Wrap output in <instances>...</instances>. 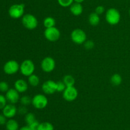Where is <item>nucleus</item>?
<instances>
[{"mask_svg":"<svg viewBox=\"0 0 130 130\" xmlns=\"http://www.w3.org/2000/svg\"><path fill=\"white\" fill-rule=\"evenodd\" d=\"M105 20L110 25H116L120 22V12L115 8H110L108 9L105 13Z\"/></svg>","mask_w":130,"mask_h":130,"instance_id":"nucleus-1","label":"nucleus"},{"mask_svg":"<svg viewBox=\"0 0 130 130\" xmlns=\"http://www.w3.org/2000/svg\"><path fill=\"white\" fill-rule=\"evenodd\" d=\"M22 25L29 30H33L38 27V20L34 15L27 14L24 15L22 18Z\"/></svg>","mask_w":130,"mask_h":130,"instance_id":"nucleus-2","label":"nucleus"},{"mask_svg":"<svg viewBox=\"0 0 130 130\" xmlns=\"http://www.w3.org/2000/svg\"><path fill=\"white\" fill-rule=\"evenodd\" d=\"M25 5L24 4H14L8 10V14L12 19H17L22 17L24 15Z\"/></svg>","mask_w":130,"mask_h":130,"instance_id":"nucleus-3","label":"nucleus"},{"mask_svg":"<svg viewBox=\"0 0 130 130\" xmlns=\"http://www.w3.org/2000/svg\"><path fill=\"white\" fill-rule=\"evenodd\" d=\"M35 70V65L32 61L30 59H25L20 64V71L24 76H29L34 74Z\"/></svg>","mask_w":130,"mask_h":130,"instance_id":"nucleus-4","label":"nucleus"},{"mask_svg":"<svg viewBox=\"0 0 130 130\" xmlns=\"http://www.w3.org/2000/svg\"><path fill=\"white\" fill-rule=\"evenodd\" d=\"M71 38L74 43L77 45H81L84 44L86 42L87 36L83 29L77 28L72 31L71 34Z\"/></svg>","mask_w":130,"mask_h":130,"instance_id":"nucleus-5","label":"nucleus"},{"mask_svg":"<svg viewBox=\"0 0 130 130\" xmlns=\"http://www.w3.org/2000/svg\"><path fill=\"white\" fill-rule=\"evenodd\" d=\"M48 103V98L44 94H36L32 98V105L34 108H37V109H43V108H46Z\"/></svg>","mask_w":130,"mask_h":130,"instance_id":"nucleus-6","label":"nucleus"},{"mask_svg":"<svg viewBox=\"0 0 130 130\" xmlns=\"http://www.w3.org/2000/svg\"><path fill=\"white\" fill-rule=\"evenodd\" d=\"M44 37L47 40L54 42L58 40L60 37V32L57 28L52 27L50 28H46L44 31Z\"/></svg>","mask_w":130,"mask_h":130,"instance_id":"nucleus-7","label":"nucleus"},{"mask_svg":"<svg viewBox=\"0 0 130 130\" xmlns=\"http://www.w3.org/2000/svg\"><path fill=\"white\" fill-rule=\"evenodd\" d=\"M3 70L7 75H13L20 70V65L15 60H9L4 64Z\"/></svg>","mask_w":130,"mask_h":130,"instance_id":"nucleus-8","label":"nucleus"},{"mask_svg":"<svg viewBox=\"0 0 130 130\" xmlns=\"http://www.w3.org/2000/svg\"><path fill=\"white\" fill-rule=\"evenodd\" d=\"M56 63L54 59L51 57H46L42 60L41 67L44 72L50 73L55 68Z\"/></svg>","mask_w":130,"mask_h":130,"instance_id":"nucleus-9","label":"nucleus"},{"mask_svg":"<svg viewBox=\"0 0 130 130\" xmlns=\"http://www.w3.org/2000/svg\"><path fill=\"white\" fill-rule=\"evenodd\" d=\"M78 96V91L74 86L67 87L63 92V98L69 102L76 100Z\"/></svg>","mask_w":130,"mask_h":130,"instance_id":"nucleus-10","label":"nucleus"},{"mask_svg":"<svg viewBox=\"0 0 130 130\" xmlns=\"http://www.w3.org/2000/svg\"><path fill=\"white\" fill-rule=\"evenodd\" d=\"M42 90L46 94H53L57 92V82L53 80H48L42 85Z\"/></svg>","mask_w":130,"mask_h":130,"instance_id":"nucleus-11","label":"nucleus"},{"mask_svg":"<svg viewBox=\"0 0 130 130\" xmlns=\"http://www.w3.org/2000/svg\"><path fill=\"white\" fill-rule=\"evenodd\" d=\"M5 96H6L8 101L10 102L11 104H15L20 99L19 93L15 88L14 89H13V88L9 89L8 90L6 93Z\"/></svg>","mask_w":130,"mask_h":130,"instance_id":"nucleus-12","label":"nucleus"},{"mask_svg":"<svg viewBox=\"0 0 130 130\" xmlns=\"http://www.w3.org/2000/svg\"><path fill=\"white\" fill-rule=\"evenodd\" d=\"M18 112L17 108L14 104H7L3 109V114L7 119H13Z\"/></svg>","mask_w":130,"mask_h":130,"instance_id":"nucleus-13","label":"nucleus"},{"mask_svg":"<svg viewBox=\"0 0 130 130\" xmlns=\"http://www.w3.org/2000/svg\"><path fill=\"white\" fill-rule=\"evenodd\" d=\"M15 89L19 93H23L27 91L28 89V84L24 79H18L14 84Z\"/></svg>","mask_w":130,"mask_h":130,"instance_id":"nucleus-14","label":"nucleus"},{"mask_svg":"<svg viewBox=\"0 0 130 130\" xmlns=\"http://www.w3.org/2000/svg\"><path fill=\"white\" fill-rule=\"evenodd\" d=\"M70 11L72 13V15L75 16H79L82 14L83 11V7L81 3L74 2L70 6Z\"/></svg>","mask_w":130,"mask_h":130,"instance_id":"nucleus-15","label":"nucleus"},{"mask_svg":"<svg viewBox=\"0 0 130 130\" xmlns=\"http://www.w3.org/2000/svg\"><path fill=\"white\" fill-rule=\"evenodd\" d=\"M89 24L93 26H96L99 24L100 22V15H98L96 13L93 12L90 14L88 17Z\"/></svg>","mask_w":130,"mask_h":130,"instance_id":"nucleus-16","label":"nucleus"},{"mask_svg":"<svg viewBox=\"0 0 130 130\" xmlns=\"http://www.w3.org/2000/svg\"><path fill=\"white\" fill-rule=\"evenodd\" d=\"M6 130H19V125L17 121L13 119H9L6 122Z\"/></svg>","mask_w":130,"mask_h":130,"instance_id":"nucleus-17","label":"nucleus"},{"mask_svg":"<svg viewBox=\"0 0 130 130\" xmlns=\"http://www.w3.org/2000/svg\"><path fill=\"white\" fill-rule=\"evenodd\" d=\"M28 82L31 86L37 87L40 83V79L38 75L36 74H32L28 76Z\"/></svg>","mask_w":130,"mask_h":130,"instance_id":"nucleus-18","label":"nucleus"},{"mask_svg":"<svg viewBox=\"0 0 130 130\" xmlns=\"http://www.w3.org/2000/svg\"><path fill=\"white\" fill-rule=\"evenodd\" d=\"M56 24L55 19L52 17H47L44 18L43 20V25L46 28H52V27H55Z\"/></svg>","mask_w":130,"mask_h":130,"instance_id":"nucleus-19","label":"nucleus"},{"mask_svg":"<svg viewBox=\"0 0 130 130\" xmlns=\"http://www.w3.org/2000/svg\"><path fill=\"white\" fill-rule=\"evenodd\" d=\"M63 82L66 84V87H71L74 86L76 82L75 79L73 76L71 75H65L63 79Z\"/></svg>","mask_w":130,"mask_h":130,"instance_id":"nucleus-20","label":"nucleus"},{"mask_svg":"<svg viewBox=\"0 0 130 130\" xmlns=\"http://www.w3.org/2000/svg\"><path fill=\"white\" fill-rule=\"evenodd\" d=\"M122 81H123V79L121 76L118 73H114V75H112L110 78V82L115 86H118L120 85L122 83Z\"/></svg>","mask_w":130,"mask_h":130,"instance_id":"nucleus-21","label":"nucleus"},{"mask_svg":"<svg viewBox=\"0 0 130 130\" xmlns=\"http://www.w3.org/2000/svg\"><path fill=\"white\" fill-rule=\"evenodd\" d=\"M38 130H54V127L50 122H43L40 123Z\"/></svg>","mask_w":130,"mask_h":130,"instance_id":"nucleus-22","label":"nucleus"},{"mask_svg":"<svg viewBox=\"0 0 130 130\" xmlns=\"http://www.w3.org/2000/svg\"><path fill=\"white\" fill-rule=\"evenodd\" d=\"M36 121V119L35 115L32 113H27L25 114V121L27 125L30 124L32 122H34V121Z\"/></svg>","mask_w":130,"mask_h":130,"instance_id":"nucleus-23","label":"nucleus"},{"mask_svg":"<svg viewBox=\"0 0 130 130\" xmlns=\"http://www.w3.org/2000/svg\"><path fill=\"white\" fill-rule=\"evenodd\" d=\"M20 101L21 104L24 106H28L32 103V99L28 96H23L20 99Z\"/></svg>","mask_w":130,"mask_h":130,"instance_id":"nucleus-24","label":"nucleus"},{"mask_svg":"<svg viewBox=\"0 0 130 130\" xmlns=\"http://www.w3.org/2000/svg\"><path fill=\"white\" fill-rule=\"evenodd\" d=\"M58 3L62 7H69L71 6L74 3V0H57Z\"/></svg>","mask_w":130,"mask_h":130,"instance_id":"nucleus-25","label":"nucleus"},{"mask_svg":"<svg viewBox=\"0 0 130 130\" xmlns=\"http://www.w3.org/2000/svg\"><path fill=\"white\" fill-rule=\"evenodd\" d=\"M9 89V85L5 81L0 82V91L2 93H6Z\"/></svg>","mask_w":130,"mask_h":130,"instance_id":"nucleus-26","label":"nucleus"},{"mask_svg":"<svg viewBox=\"0 0 130 130\" xmlns=\"http://www.w3.org/2000/svg\"><path fill=\"white\" fill-rule=\"evenodd\" d=\"M66 87H67L63 81H59L57 82V92H59V93L62 92L63 93Z\"/></svg>","mask_w":130,"mask_h":130,"instance_id":"nucleus-27","label":"nucleus"},{"mask_svg":"<svg viewBox=\"0 0 130 130\" xmlns=\"http://www.w3.org/2000/svg\"><path fill=\"white\" fill-rule=\"evenodd\" d=\"M7 103V99H6L5 96L0 94V109H3L5 106L6 105Z\"/></svg>","mask_w":130,"mask_h":130,"instance_id":"nucleus-28","label":"nucleus"},{"mask_svg":"<svg viewBox=\"0 0 130 130\" xmlns=\"http://www.w3.org/2000/svg\"><path fill=\"white\" fill-rule=\"evenodd\" d=\"M95 46V43L92 40H86L84 43V47L87 50H91Z\"/></svg>","mask_w":130,"mask_h":130,"instance_id":"nucleus-29","label":"nucleus"},{"mask_svg":"<svg viewBox=\"0 0 130 130\" xmlns=\"http://www.w3.org/2000/svg\"><path fill=\"white\" fill-rule=\"evenodd\" d=\"M39 124H40V123L38 121H35L34 122H32L30 124L27 125V126H29L30 130H38Z\"/></svg>","mask_w":130,"mask_h":130,"instance_id":"nucleus-30","label":"nucleus"},{"mask_svg":"<svg viewBox=\"0 0 130 130\" xmlns=\"http://www.w3.org/2000/svg\"><path fill=\"white\" fill-rule=\"evenodd\" d=\"M105 7L104 6H102V5H100V6H96V8H95V12L98 15H101V14H103L104 12H105Z\"/></svg>","mask_w":130,"mask_h":130,"instance_id":"nucleus-31","label":"nucleus"},{"mask_svg":"<svg viewBox=\"0 0 130 130\" xmlns=\"http://www.w3.org/2000/svg\"><path fill=\"white\" fill-rule=\"evenodd\" d=\"M6 119L7 118L3 114H0V125L6 124V122H7Z\"/></svg>","mask_w":130,"mask_h":130,"instance_id":"nucleus-32","label":"nucleus"},{"mask_svg":"<svg viewBox=\"0 0 130 130\" xmlns=\"http://www.w3.org/2000/svg\"><path fill=\"white\" fill-rule=\"evenodd\" d=\"M18 112L20 113V114H25L27 113V110L25 106L22 105V107H20V108L18 110Z\"/></svg>","mask_w":130,"mask_h":130,"instance_id":"nucleus-33","label":"nucleus"},{"mask_svg":"<svg viewBox=\"0 0 130 130\" xmlns=\"http://www.w3.org/2000/svg\"><path fill=\"white\" fill-rule=\"evenodd\" d=\"M19 130H30V128L28 126H22L20 128H19Z\"/></svg>","mask_w":130,"mask_h":130,"instance_id":"nucleus-34","label":"nucleus"},{"mask_svg":"<svg viewBox=\"0 0 130 130\" xmlns=\"http://www.w3.org/2000/svg\"><path fill=\"white\" fill-rule=\"evenodd\" d=\"M85 0H74V2L77 3H82Z\"/></svg>","mask_w":130,"mask_h":130,"instance_id":"nucleus-35","label":"nucleus"},{"mask_svg":"<svg viewBox=\"0 0 130 130\" xmlns=\"http://www.w3.org/2000/svg\"><path fill=\"white\" fill-rule=\"evenodd\" d=\"M129 16H130V8H129Z\"/></svg>","mask_w":130,"mask_h":130,"instance_id":"nucleus-36","label":"nucleus"}]
</instances>
